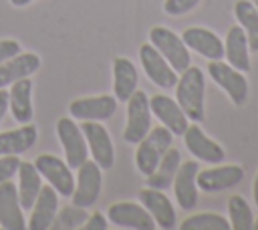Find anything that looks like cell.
I'll return each mask as SVG.
<instances>
[{
    "instance_id": "cell-1",
    "label": "cell",
    "mask_w": 258,
    "mask_h": 230,
    "mask_svg": "<svg viewBox=\"0 0 258 230\" xmlns=\"http://www.w3.org/2000/svg\"><path fill=\"white\" fill-rule=\"evenodd\" d=\"M204 89L206 83L202 69L191 65L185 71H181V77L175 83V99L187 115V119H191L194 123L204 121Z\"/></svg>"
},
{
    "instance_id": "cell-2",
    "label": "cell",
    "mask_w": 258,
    "mask_h": 230,
    "mask_svg": "<svg viewBox=\"0 0 258 230\" xmlns=\"http://www.w3.org/2000/svg\"><path fill=\"white\" fill-rule=\"evenodd\" d=\"M171 137H173V133L165 125H157V127L149 129L147 135L137 143L135 165L143 176H149L157 167L163 153L171 147V141H173Z\"/></svg>"
},
{
    "instance_id": "cell-3",
    "label": "cell",
    "mask_w": 258,
    "mask_h": 230,
    "mask_svg": "<svg viewBox=\"0 0 258 230\" xmlns=\"http://www.w3.org/2000/svg\"><path fill=\"white\" fill-rule=\"evenodd\" d=\"M149 42L163 54V59L177 71H185L189 67V50L185 46V42L181 40V36H177L173 30L165 28V26H153L149 30Z\"/></svg>"
},
{
    "instance_id": "cell-4",
    "label": "cell",
    "mask_w": 258,
    "mask_h": 230,
    "mask_svg": "<svg viewBox=\"0 0 258 230\" xmlns=\"http://www.w3.org/2000/svg\"><path fill=\"white\" fill-rule=\"evenodd\" d=\"M151 129V107L143 91H135L127 99V125L123 129V139L127 143H139Z\"/></svg>"
},
{
    "instance_id": "cell-5",
    "label": "cell",
    "mask_w": 258,
    "mask_h": 230,
    "mask_svg": "<svg viewBox=\"0 0 258 230\" xmlns=\"http://www.w3.org/2000/svg\"><path fill=\"white\" fill-rule=\"evenodd\" d=\"M208 73H210L212 81L226 91V95L230 97V101L234 105L240 107V105L246 103L250 87H248V81H246L244 73H240L238 69H234L228 63H222V61H210Z\"/></svg>"
},
{
    "instance_id": "cell-6",
    "label": "cell",
    "mask_w": 258,
    "mask_h": 230,
    "mask_svg": "<svg viewBox=\"0 0 258 230\" xmlns=\"http://www.w3.org/2000/svg\"><path fill=\"white\" fill-rule=\"evenodd\" d=\"M56 135L62 143L64 155H67V163L71 169H77L79 165H83L89 159V145L87 139L81 131V127L77 123H73V119L69 117H60L56 121Z\"/></svg>"
},
{
    "instance_id": "cell-7",
    "label": "cell",
    "mask_w": 258,
    "mask_h": 230,
    "mask_svg": "<svg viewBox=\"0 0 258 230\" xmlns=\"http://www.w3.org/2000/svg\"><path fill=\"white\" fill-rule=\"evenodd\" d=\"M34 167L56 190L58 196H64V198L73 196L75 180H73V171H71L67 161H62L60 157H56L52 153H42V155L36 157Z\"/></svg>"
},
{
    "instance_id": "cell-8",
    "label": "cell",
    "mask_w": 258,
    "mask_h": 230,
    "mask_svg": "<svg viewBox=\"0 0 258 230\" xmlns=\"http://www.w3.org/2000/svg\"><path fill=\"white\" fill-rule=\"evenodd\" d=\"M77 184L73 190V204L89 208L97 202L101 188H103V169L95 159H87L83 165L77 167Z\"/></svg>"
},
{
    "instance_id": "cell-9",
    "label": "cell",
    "mask_w": 258,
    "mask_h": 230,
    "mask_svg": "<svg viewBox=\"0 0 258 230\" xmlns=\"http://www.w3.org/2000/svg\"><path fill=\"white\" fill-rule=\"evenodd\" d=\"M139 59H141V67H143V71H145V75L149 77L151 83H155L161 89L175 87V83H177V71L163 59V54L151 42L141 44Z\"/></svg>"
},
{
    "instance_id": "cell-10",
    "label": "cell",
    "mask_w": 258,
    "mask_h": 230,
    "mask_svg": "<svg viewBox=\"0 0 258 230\" xmlns=\"http://www.w3.org/2000/svg\"><path fill=\"white\" fill-rule=\"evenodd\" d=\"M81 131L87 139V145L91 149L93 159L99 163L101 169H111L115 163V149L109 131L97 123V121H85L81 123Z\"/></svg>"
},
{
    "instance_id": "cell-11",
    "label": "cell",
    "mask_w": 258,
    "mask_h": 230,
    "mask_svg": "<svg viewBox=\"0 0 258 230\" xmlns=\"http://www.w3.org/2000/svg\"><path fill=\"white\" fill-rule=\"evenodd\" d=\"M107 220L117 228H133V230H153L155 222L151 214L143 208V204L135 202H117L107 210Z\"/></svg>"
},
{
    "instance_id": "cell-12",
    "label": "cell",
    "mask_w": 258,
    "mask_h": 230,
    "mask_svg": "<svg viewBox=\"0 0 258 230\" xmlns=\"http://www.w3.org/2000/svg\"><path fill=\"white\" fill-rule=\"evenodd\" d=\"M117 111L115 95H99V97H81L71 101L69 113L81 121H105Z\"/></svg>"
},
{
    "instance_id": "cell-13",
    "label": "cell",
    "mask_w": 258,
    "mask_h": 230,
    "mask_svg": "<svg viewBox=\"0 0 258 230\" xmlns=\"http://www.w3.org/2000/svg\"><path fill=\"white\" fill-rule=\"evenodd\" d=\"M242 178H244V169L240 165H218V167L198 171L196 184H198V190L212 194V192H222L238 186Z\"/></svg>"
},
{
    "instance_id": "cell-14",
    "label": "cell",
    "mask_w": 258,
    "mask_h": 230,
    "mask_svg": "<svg viewBox=\"0 0 258 230\" xmlns=\"http://www.w3.org/2000/svg\"><path fill=\"white\" fill-rule=\"evenodd\" d=\"M181 40L187 48L196 50L198 54L206 56L208 61H222L224 59V40L204 26H189L183 30Z\"/></svg>"
},
{
    "instance_id": "cell-15",
    "label": "cell",
    "mask_w": 258,
    "mask_h": 230,
    "mask_svg": "<svg viewBox=\"0 0 258 230\" xmlns=\"http://www.w3.org/2000/svg\"><path fill=\"white\" fill-rule=\"evenodd\" d=\"M139 202L151 214L155 226H159L163 230L175 228V210H173L169 198L163 194V190H155V188L147 186L145 190L139 192Z\"/></svg>"
},
{
    "instance_id": "cell-16",
    "label": "cell",
    "mask_w": 258,
    "mask_h": 230,
    "mask_svg": "<svg viewBox=\"0 0 258 230\" xmlns=\"http://www.w3.org/2000/svg\"><path fill=\"white\" fill-rule=\"evenodd\" d=\"M32 214L26 222L28 230H48L56 212H58V194L56 190L48 186H40V192L32 204Z\"/></svg>"
},
{
    "instance_id": "cell-17",
    "label": "cell",
    "mask_w": 258,
    "mask_h": 230,
    "mask_svg": "<svg viewBox=\"0 0 258 230\" xmlns=\"http://www.w3.org/2000/svg\"><path fill=\"white\" fill-rule=\"evenodd\" d=\"M183 143L191 155H196L198 159H202L206 163H220L226 157L222 145H218L214 139H210L198 123L187 125V129L183 131Z\"/></svg>"
},
{
    "instance_id": "cell-18",
    "label": "cell",
    "mask_w": 258,
    "mask_h": 230,
    "mask_svg": "<svg viewBox=\"0 0 258 230\" xmlns=\"http://www.w3.org/2000/svg\"><path fill=\"white\" fill-rule=\"evenodd\" d=\"M149 107L151 113L173 133V135H183V131L187 129V115L183 113V109L179 107L177 101H173L167 95H153L149 99Z\"/></svg>"
},
{
    "instance_id": "cell-19",
    "label": "cell",
    "mask_w": 258,
    "mask_h": 230,
    "mask_svg": "<svg viewBox=\"0 0 258 230\" xmlns=\"http://www.w3.org/2000/svg\"><path fill=\"white\" fill-rule=\"evenodd\" d=\"M0 226L4 230H24V214L18 200V188L6 180L0 184Z\"/></svg>"
},
{
    "instance_id": "cell-20",
    "label": "cell",
    "mask_w": 258,
    "mask_h": 230,
    "mask_svg": "<svg viewBox=\"0 0 258 230\" xmlns=\"http://www.w3.org/2000/svg\"><path fill=\"white\" fill-rule=\"evenodd\" d=\"M200 171L198 161H185L179 163L175 178H173V192L175 200L183 210H194L198 204V184L196 176Z\"/></svg>"
},
{
    "instance_id": "cell-21",
    "label": "cell",
    "mask_w": 258,
    "mask_h": 230,
    "mask_svg": "<svg viewBox=\"0 0 258 230\" xmlns=\"http://www.w3.org/2000/svg\"><path fill=\"white\" fill-rule=\"evenodd\" d=\"M40 69V59L34 52H18L0 65V89L12 85L18 79L30 77Z\"/></svg>"
},
{
    "instance_id": "cell-22",
    "label": "cell",
    "mask_w": 258,
    "mask_h": 230,
    "mask_svg": "<svg viewBox=\"0 0 258 230\" xmlns=\"http://www.w3.org/2000/svg\"><path fill=\"white\" fill-rule=\"evenodd\" d=\"M224 56L228 59V65H232L240 73L250 71V46H248L246 32L242 30L240 24L228 30L224 40Z\"/></svg>"
},
{
    "instance_id": "cell-23",
    "label": "cell",
    "mask_w": 258,
    "mask_h": 230,
    "mask_svg": "<svg viewBox=\"0 0 258 230\" xmlns=\"http://www.w3.org/2000/svg\"><path fill=\"white\" fill-rule=\"evenodd\" d=\"M8 107H10L12 117L18 123H30L32 121V81H30V77L18 79L10 85Z\"/></svg>"
},
{
    "instance_id": "cell-24",
    "label": "cell",
    "mask_w": 258,
    "mask_h": 230,
    "mask_svg": "<svg viewBox=\"0 0 258 230\" xmlns=\"http://www.w3.org/2000/svg\"><path fill=\"white\" fill-rule=\"evenodd\" d=\"M113 91L115 99L127 103V99L137 91V69L125 56H115L113 61Z\"/></svg>"
},
{
    "instance_id": "cell-25",
    "label": "cell",
    "mask_w": 258,
    "mask_h": 230,
    "mask_svg": "<svg viewBox=\"0 0 258 230\" xmlns=\"http://www.w3.org/2000/svg\"><path fill=\"white\" fill-rule=\"evenodd\" d=\"M38 139L36 125L22 123V127L0 133V155H18L28 151Z\"/></svg>"
},
{
    "instance_id": "cell-26",
    "label": "cell",
    "mask_w": 258,
    "mask_h": 230,
    "mask_svg": "<svg viewBox=\"0 0 258 230\" xmlns=\"http://www.w3.org/2000/svg\"><path fill=\"white\" fill-rule=\"evenodd\" d=\"M18 200H20V206L22 210H30L38 192H40V174L38 169L34 167V163L30 161H20L18 165Z\"/></svg>"
},
{
    "instance_id": "cell-27",
    "label": "cell",
    "mask_w": 258,
    "mask_h": 230,
    "mask_svg": "<svg viewBox=\"0 0 258 230\" xmlns=\"http://www.w3.org/2000/svg\"><path fill=\"white\" fill-rule=\"evenodd\" d=\"M179 163H181V153L175 147H169L163 153V157L159 159L157 167L149 176H145L147 178V186L149 188H155V190L169 188L173 184V178H175V171H177Z\"/></svg>"
},
{
    "instance_id": "cell-28",
    "label": "cell",
    "mask_w": 258,
    "mask_h": 230,
    "mask_svg": "<svg viewBox=\"0 0 258 230\" xmlns=\"http://www.w3.org/2000/svg\"><path fill=\"white\" fill-rule=\"evenodd\" d=\"M234 16L246 32L250 50H258V8L250 0H238L234 4Z\"/></svg>"
},
{
    "instance_id": "cell-29",
    "label": "cell",
    "mask_w": 258,
    "mask_h": 230,
    "mask_svg": "<svg viewBox=\"0 0 258 230\" xmlns=\"http://www.w3.org/2000/svg\"><path fill=\"white\" fill-rule=\"evenodd\" d=\"M228 220H230V228L234 230H250L254 226V216L244 196L234 194L228 200Z\"/></svg>"
},
{
    "instance_id": "cell-30",
    "label": "cell",
    "mask_w": 258,
    "mask_h": 230,
    "mask_svg": "<svg viewBox=\"0 0 258 230\" xmlns=\"http://www.w3.org/2000/svg\"><path fill=\"white\" fill-rule=\"evenodd\" d=\"M179 228L181 230H230V222L220 214L202 212L185 218Z\"/></svg>"
},
{
    "instance_id": "cell-31",
    "label": "cell",
    "mask_w": 258,
    "mask_h": 230,
    "mask_svg": "<svg viewBox=\"0 0 258 230\" xmlns=\"http://www.w3.org/2000/svg\"><path fill=\"white\" fill-rule=\"evenodd\" d=\"M87 218H89V216H87V212H85L83 206H77V204L64 206L62 210L56 212V216H54L50 228H54V230H73V228H81Z\"/></svg>"
},
{
    "instance_id": "cell-32",
    "label": "cell",
    "mask_w": 258,
    "mask_h": 230,
    "mask_svg": "<svg viewBox=\"0 0 258 230\" xmlns=\"http://www.w3.org/2000/svg\"><path fill=\"white\" fill-rule=\"evenodd\" d=\"M202 0H165L163 2V12L169 16H181L189 10H194Z\"/></svg>"
},
{
    "instance_id": "cell-33",
    "label": "cell",
    "mask_w": 258,
    "mask_h": 230,
    "mask_svg": "<svg viewBox=\"0 0 258 230\" xmlns=\"http://www.w3.org/2000/svg\"><path fill=\"white\" fill-rule=\"evenodd\" d=\"M20 159L16 155H2L0 157V184L6 180H12V176L18 171Z\"/></svg>"
},
{
    "instance_id": "cell-34",
    "label": "cell",
    "mask_w": 258,
    "mask_h": 230,
    "mask_svg": "<svg viewBox=\"0 0 258 230\" xmlns=\"http://www.w3.org/2000/svg\"><path fill=\"white\" fill-rule=\"evenodd\" d=\"M18 52H22V50H20V42H16V40H12V38H2V40H0V65H2L4 61L12 59V56L18 54Z\"/></svg>"
},
{
    "instance_id": "cell-35",
    "label": "cell",
    "mask_w": 258,
    "mask_h": 230,
    "mask_svg": "<svg viewBox=\"0 0 258 230\" xmlns=\"http://www.w3.org/2000/svg\"><path fill=\"white\" fill-rule=\"evenodd\" d=\"M107 226H109V222L105 220V216L101 212H93L87 218V222L83 224L85 230H107Z\"/></svg>"
},
{
    "instance_id": "cell-36",
    "label": "cell",
    "mask_w": 258,
    "mask_h": 230,
    "mask_svg": "<svg viewBox=\"0 0 258 230\" xmlns=\"http://www.w3.org/2000/svg\"><path fill=\"white\" fill-rule=\"evenodd\" d=\"M8 111V91H0V123Z\"/></svg>"
},
{
    "instance_id": "cell-37",
    "label": "cell",
    "mask_w": 258,
    "mask_h": 230,
    "mask_svg": "<svg viewBox=\"0 0 258 230\" xmlns=\"http://www.w3.org/2000/svg\"><path fill=\"white\" fill-rule=\"evenodd\" d=\"M30 2H34V0H10V4L16 6V8H24V6H28Z\"/></svg>"
},
{
    "instance_id": "cell-38",
    "label": "cell",
    "mask_w": 258,
    "mask_h": 230,
    "mask_svg": "<svg viewBox=\"0 0 258 230\" xmlns=\"http://www.w3.org/2000/svg\"><path fill=\"white\" fill-rule=\"evenodd\" d=\"M254 204H256V208H258V174H256V178H254Z\"/></svg>"
},
{
    "instance_id": "cell-39",
    "label": "cell",
    "mask_w": 258,
    "mask_h": 230,
    "mask_svg": "<svg viewBox=\"0 0 258 230\" xmlns=\"http://www.w3.org/2000/svg\"><path fill=\"white\" fill-rule=\"evenodd\" d=\"M254 230H258V220H254V226H252Z\"/></svg>"
},
{
    "instance_id": "cell-40",
    "label": "cell",
    "mask_w": 258,
    "mask_h": 230,
    "mask_svg": "<svg viewBox=\"0 0 258 230\" xmlns=\"http://www.w3.org/2000/svg\"><path fill=\"white\" fill-rule=\"evenodd\" d=\"M254 6H256V8H258V0H256V2H254Z\"/></svg>"
}]
</instances>
